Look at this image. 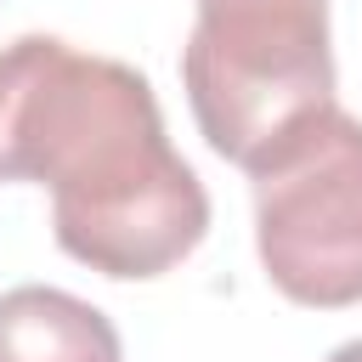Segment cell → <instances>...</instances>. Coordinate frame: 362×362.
<instances>
[{"mask_svg":"<svg viewBox=\"0 0 362 362\" xmlns=\"http://www.w3.org/2000/svg\"><path fill=\"white\" fill-rule=\"evenodd\" d=\"M0 362H124V345L90 300L23 283L0 294Z\"/></svg>","mask_w":362,"mask_h":362,"instance_id":"obj_4","label":"cell"},{"mask_svg":"<svg viewBox=\"0 0 362 362\" xmlns=\"http://www.w3.org/2000/svg\"><path fill=\"white\" fill-rule=\"evenodd\" d=\"M255 249L294 305L339 311L362 300V119L311 113L249 164Z\"/></svg>","mask_w":362,"mask_h":362,"instance_id":"obj_3","label":"cell"},{"mask_svg":"<svg viewBox=\"0 0 362 362\" xmlns=\"http://www.w3.org/2000/svg\"><path fill=\"white\" fill-rule=\"evenodd\" d=\"M328 362H362V339H345L339 351H328Z\"/></svg>","mask_w":362,"mask_h":362,"instance_id":"obj_5","label":"cell"},{"mask_svg":"<svg viewBox=\"0 0 362 362\" xmlns=\"http://www.w3.org/2000/svg\"><path fill=\"white\" fill-rule=\"evenodd\" d=\"M0 181L51 187V232L79 266L141 283L209 232V192L170 147L147 74L57 34L0 45Z\"/></svg>","mask_w":362,"mask_h":362,"instance_id":"obj_1","label":"cell"},{"mask_svg":"<svg viewBox=\"0 0 362 362\" xmlns=\"http://www.w3.org/2000/svg\"><path fill=\"white\" fill-rule=\"evenodd\" d=\"M181 85L209 153L249 170L294 124L334 107L328 0H198Z\"/></svg>","mask_w":362,"mask_h":362,"instance_id":"obj_2","label":"cell"}]
</instances>
